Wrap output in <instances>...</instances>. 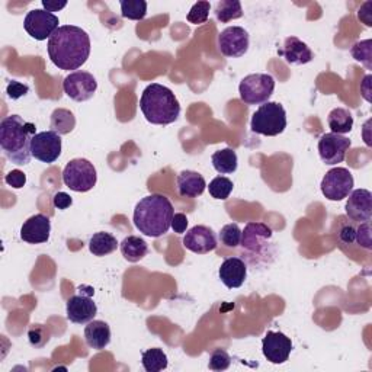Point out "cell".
<instances>
[{"instance_id": "1", "label": "cell", "mask_w": 372, "mask_h": 372, "mask_svg": "<svg viewBox=\"0 0 372 372\" xmlns=\"http://www.w3.org/2000/svg\"><path fill=\"white\" fill-rule=\"evenodd\" d=\"M48 56L61 70L80 69L91 56V38L74 25H63L48 40Z\"/></svg>"}, {"instance_id": "2", "label": "cell", "mask_w": 372, "mask_h": 372, "mask_svg": "<svg viewBox=\"0 0 372 372\" xmlns=\"http://www.w3.org/2000/svg\"><path fill=\"white\" fill-rule=\"evenodd\" d=\"M36 127L25 121L19 115H10L0 122V149L3 155L18 166H25L31 162V143Z\"/></svg>"}, {"instance_id": "3", "label": "cell", "mask_w": 372, "mask_h": 372, "mask_svg": "<svg viewBox=\"0 0 372 372\" xmlns=\"http://www.w3.org/2000/svg\"><path fill=\"white\" fill-rule=\"evenodd\" d=\"M175 215L173 205L160 194H151L141 199L134 210V226L149 237H160L169 232Z\"/></svg>"}, {"instance_id": "4", "label": "cell", "mask_w": 372, "mask_h": 372, "mask_svg": "<svg viewBox=\"0 0 372 372\" xmlns=\"http://www.w3.org/2000/svg\"><path fill=\"white\" fill-rule=\"evenodd\" d=\"M140 109L146 120L155 125H169L181 115V105L169 87L159 83L149 85L140 99Z\"/></svg>"}, {"instance_id": "5", "label": "cell", "mask_w": 372, "mask_h": 372, "mask_svg": "<svg viewBox=\"0 0 372 372\" xmlns=\"http://www.w3.org/2000/svg\"><path fill=\"white\" fill-rule=\"evenodd\" d=\"M252 131L266 137H276L285 131L287 112L278 102H266L253 113L250 121Z\"/></svg>"}, {"instance_id": "6", "label": "cell", "mask_w": 372, "mask_h": 372, "mask_svg": "<svg viewBox=\"0 0 372 372\" xmlns=\"http://www.w3.org/2000/svg\"><path fill=\"white\" fill-rule=\"evenodd\" d=\"M275 91V79L267 73H254L240 82V99L246 105H263Z\"/></svg>"}, {"instance_id": "7", "label": "cell", "mask_w": 372, "mask_h": 372, "mask_svg": "<svg viewBox=\"0 0 372 372\" xmlns=\"http://www.w3.org/2000/svg\"><path fill=\"white\" fill-rule=\"evenodd\" d=\"M98 181V173L94 163L86 159L70 160L63 171V182L74 192H89Z\"/></svg>"}, {"instance_id": "8", "label": "cell", "mask_w": 372, "mask_h": 372, "mask_svg": "<svg viewBox=\"0 0 372 372\" xmlns=\"http://www.w3.org/2000/svg\"><path fill=\"white\" fill-rule=\"evenodd\" d=\"M58 17H56L51 12L44 9H34L30 10L28 15L25 17L23 28L36 41H45L47 38L50 40L60 27H58Z\"/></svg>"}, {"instance_id": "9", "label": "cell", "mask_w": 372, "mask_h": 372, "mask_svg": "<svg viewBox=\"0 0 372 372\" xmlns=\"http://www.w3.org/2000/svg\"><path fill=\"white\" fill-rule=\"evenodd\" d=\"M353 176L344 168L329 171L322 181V192L329 201H342L348 198L353 189Z\"/></svg>"}, {"instance_id": "10", "label": "cell", "mask_w": 372, "mask_h": 372, "mask_svg": "<svg viewBox=\"0 0 372 372\" xmlns=\"http://www.w3.org/2000/svg\"><path fill=\"white\" fill-rule=\"evenodd\" d=\"M64 94L76 102H86L98 91V82L89 72H73L63 82Z\"/></svg>"}, {"instance_id": "11", "label": "cell", "mask_w": 372, "mask_h": 372, "mask_svg": "<svg viewBox=\"0 0 372 372\" xmlns=\"http://www.w3.org/2000/svg\"><path fill=\"white\" fill-rule=\"evenodd\" d=\"M249 32L241 27H228L218 35V48L221 54L230 58L243 57L249 50Z\"/></svg>"}, {"instance_id": "12", "label": "cell", "mask_w": 372, "mask_h": 372, "mask_svg": "<svg viewBox=\"0 0 372 372\" xmlns=\"http://www.w3.org/2000/svg\"><path fill=\"white\" fill-rule=\"evenodd\" d=\"M351 140L343 135L327 133L318 140V155L323 163L329 166L339 164L344 160L346 153L351 149Z\"/></svg>"}, {"instance_id": "13", "label": "cell", "mask_w": 372, "mask_h": 372, "mask_svg": "<svg viewBox=\"0 0 372 372\" xmlns=\"http://www.w3.org/2000/svg\"><path fill=\"white\" fill-rule=\"evenodd\" d=\"M80 294L73 295L67 300L66 305V313L67 318L74 325H86L89 322H92L95 316L98 314V307L96 303L92 300L94 295V288L89 291L87 294L82 292L79 288Z\"/></svg>"}, {"instance_id": "14", "label": "cell", "mask_w": 372, "mask_h": 372, "mask_svg": "<svg viewBox=\"0 0 372 372\" xmlns=\"http://www.w3.org/2000/svg\"><path fill=\"white\" fill-rule=\"evenodd\" d=\"M262 352L269 362L281 365L288 361L292 352V342L282 331L269 330L262 340Z\"/></svg>"}, {"instance_id": "15", "label": "cell", "mask_w": 372, "mask_h": 372, "mask_svg": "<svg viewBox=\"0 0 372 372\" xmlns=\"http://www.w3.org/2000/svg\"><path fill=\"white\" fill-rule=\"evenodd\" d=\"M32 157L43 163H54L61 155V137L54 131H43L34 135L31 143Z\"/></svg>"}, {"instance_id": "16", "label": "cell", "mask_w": 372, "mask_h": 372, "mask_svg": "<svg viewBox=\"0 0 372 372\" xmlns=\"http://www.w3.org/2000/svg\"><path fill=\"white\" fill-rule=\"evenodd\" d=\"M184 246L198 254L210 253L217 249V237L212 228L207 226H195L188 230L184 237Z\"/></svg>"}, {"instance_id": "17", "label": "cell", "mask_w": 372, "mask_h": 372, "mask_svg": "<svg viewBox=\"0 0 372 372\" xmlns=\"http://www.w3.org/2000/svg\"><path fill=\"white\" fill-rule=\"evenodd\" d=\"M346 215L358 223H366L372 217V195L368 189H355L348 195Z\"/></svg>"}, {"instance_id": "18", "label": "cell", "mask_w": 372, "mask_h": 372, "mask_svg": "<svg viewBox=\"0 0 372 372\" xmlns=\"http://www.w3.org/2000/svg\"><path fill=\"white\" fill-rule=\"evenodd\" d=\"M51 221L44 214H35L30 217L21 227V239L30 245H41L50 240Z\"/></svg>"}, {"instance_id": "19", "label": "cell", "mask_w": 372, "mask_h": 372, "mask_svg": "<svg viewBox=\"0 0 372 372\" xmlns=\"http://www.w3.org/2000/svg\"><path fill=\"white\" fill-rule=\"evenodd\" d=\"M272 239V230L263 223H249L241 232L243 249L252 253H262L266 250L267 240Z\"/></svg>"}, {"instance_id": "20", "label": "cell", "mask_w": 372, "mask_h": 372, "mask_svg": "<svg viewBox=\"0 0 372 372\" xmlns=\"http://www.w3.org/2000/svg\"><path fill=\"white\" fill-rule=\"evenodd\" d=\"M218 275L227 288H240L246 281L248 266L240 258H228L218 269Z\"/></svg>"}, {"instance_id": "21", "label": "cell", "mask_w": 372, "mask_h": 372, "mask_svg": "<svg viewBox=\"0 0 372 372\" xmlns=\"http://www.w3.org/2000/svg\"><path fill=\"white\" fill-rule=\"evenodd\" d=\"M279 56L284 57L288 64H295V66H303V64L310 63L314 58L310 47L297 36L287 38L284 47L279 51Z\"/></svg>"}, {"instance_id": "22", "label": "cell", "mask_w": 372, "mask_h": 372, "mask_svg": "<svg viewBox=\"0 0 372 372\" xmlns=\"http://www.w3.org/2000/svg\"><path fill=\"white\" fill-rule=\"evenodd\" d=\"M177 192L184 198H197L204 194L207 182L201 173L194 171H184L177 176Z\"/></svg>"}, {"instance_id": "23", "label": "cell", "mask_w": 372, "mask_h": 372, "mask_svg": "<svg viewBox=\"0 0 372 372\" xmlns=\"http://www.w3.org/2000/svg\"><path fill=\"white\" fill-rule=\"evenodd\" d=\"M85 340L89 348L95 351L105 349L111 343V327L102 320H92L85 327Z\"/></svg>"}, {"instance_id": "24", "label": "cell", "mask_w": 372, "mask_h": 372, "mask_svg": "<svg viewBox=\"0 0 372 372\" xmlns=\"http://www.w3.org/2000/svg\"><path fill=\"white\" fill-rule=\"evenodd\" d=\"M121 253L125 258V261L137 263L141 259H144L149 253V246L144 239L137 237V236H128L122 240L120 245Z\"/></svg>"}, {"instance_id": "25", "label": "cell", "mask_w": 372, "mask_h": 372, "mask_svg": "<svg viewBox=\"0 0 372 372\" xmlns=\"http://www.w3.org/2000/svg\"><path fill=\"white\" fill-rule=\"evenodd\" d=\"M327 124L330 127L331 133L343 135L352 131L353 128V117L352 113L344 108H335L330 111L327 117Z\"/></svg>"}, {"instance_id": "26", "label": "cell", "mask_w": 372, "mask_h": 372, "mask_svg": "<svg viewBox=\"0 0 372 372\" xmlns=\"http://www.w3.org/2000/svg\"><path fill=\"white\" fill-rule=\"evenodd\" d=\"M214 169L221 175H230L237 171L239 159L233 149H223L215 151L211 157Z\"/></svg>"}, {"instance_id": "27", "label": "cell", "mask_w": 372, "mask_h": 372, "mask_svg": "<svg viewBox=\"0 0 372 372\" xmlns=\"http://www.w3.org/2000/svg\"><path fill=\"white\" fill-rule=\"evenodd\" d=\"M118 248V241L111 233L107 232H99L92 236L91 241H89V250L94 256H108L113 253Z\"/></svg>"}, {"instance_id": "28", "label": "cell", "mask_w": 372, "mask_h": 372, "mask_svg": "<svg viewBox=\"0 0 372 372\" xmlns=\"http://www.w3.org/2000/svg\"><path fill=\"white\" fill-rule=\"evenodd\" d=\"M51 131L57 133L58 135L70 134L76 127V118L72 111L57 108L53 113H51Z\"/></svg>"}, {"instance_id": "29", "label": "cell", "mask_w": 372, "mask_h": 372, "mask_svg": "<svg viewBox=\"0 0 372 372\" xmlns=\"http://www.w3.org/2000/svg\"><path fill=\"white\" fill-rule=\"evenodd\" d=\"M141 364L147 372H159L168 368V356L159 348H151L141 355Z\"/></svg>"}, {"instance_id": "30", "label": "cell", "mask_w": 372, "mask_h": 372, "mask_svg": "<svg viewBox=\"0 0 372 372\" xmlns=\"http://www.w3.org/2000/svg\"><path fill=\"white\" fill-rule=\"evenodd\" d=\"M241 17L243 9L239 0H223V2H218L215 5V18L223 23L239 19Z\"/></svg>"}, {"instance_id": "31", "label": "cell", "mask_w": 372, "mask_h": 372, "mask_svg": "<svg viewBox=\"0 0 372 372\" xmlns=\"http://www.w3.org/2000/svg\"><path fill=\"white\" fill-rule=\"evenodd\" d=\"M121 15L131 21H141L147 15V2L144 0H122Z\"/></svg>"}, {"instance_id": "32", "label": "cell", "mask_w": 372, "mask_h": 372, "mask_svg": "<svg viewBox=\"0 0 372 372\" xmlns=\"http://www.w3.org/2000/svg\"><path fill=\"white\" fill-rule=\"evenodd\" d=\"M233 188H234L233 182L230 181L228 177H224V176L214 177L208 185L210 195L214 199H221V201H224L230 197V194L233 192Z\"/></svg>"}, {"instance_id": "33", "label": "cell", "mask_w": 372, "mask_h": 372, "mask_svg": "<svg viewBox=\"0 0 372 372\" xmlns=\"http://www.w3.org/2000/svg\"><path fill=\"white\" fill-rule=\"evenodd\" d=\"M351 54L358 63H361L368 70H372V40H364L353 44Z\"/></svg>"}, {"instance_id": "34", "label": "cell", "mask_w": 372, "mask_h": 372, "mask_svg": "<svg viewBox=\"0 0 372 372\" xmlns=\"http://www.w3.org/2000/svg\"><path fill=\"white\" fill-rule=\"evenodd\" d=\"M220 241L227 248H237L241 243V230L236 223L227 224L220 232Z\"/></svg>"}, {"instance_id": "35", "label": "cell", "mask_w": 372, "mask_h": 372, "mask_svg": "<svg viewBox=\"0 0 372 372\" xmlns=\"http://www.w3.org/2000/svg\"><path fill=\"white\" fill-rule=\"evenodd\" d=\"M210 9H211L210 2H198V3H195L194 6L190 8L189 14H188V17H186L188 22H189V23H194V25L205 23V22L208 21Z\"/></svg>"}, {"instance_id": "36", "label": "cell", "mask_w": 372, "mask_h": 372, "mask_svg": "<svg viewBox=\"0 0 372 372\" xmlns=\"http://www.w3.org/2000/svg\"><path fill=\"white\" fill-rule=\"evenodd\" d=\"M230 364H232V358H230L228 352L224 349H215L210 356L208 368L211 371H226Z\"/></svg>"}, {"instance_id": "37", "label": "cell", "mask_w": 372, "mask_h": 372, "mask_svg": "<svg viewBox=\"0 0 372 372\" xmlns=\"http://www.w3.org/2000/svg\"><path fill=\"white\" fill-rule=\"evenodd\" d=\"M355 241H358L359 246H362L366 250L372 249V240H371V223H361L356 228V237Z\"/></svg>"}, {"instance_id": "38", "label": "cell", "mask_w": 372, "mask_h": 372, "mask_svg": "<svg viewBox=\"0 0 372 372\" xmlns=\"http://www.w3.org/2000/svg\"><path fill=\"white\" fill-rule=\"evenodd\" d=\"M28 336H30V342L32 346H35V348H41V346H44L47 342H48V331L45 327H43L41 325H36L34 326L30 333H28Z\"/></svg>"}, {"instance_id": "39", "label": "cell", "mask_w": 372, "mask_h": 372, "mask_svg": "<svg viewBox=\"0 0 372 372\" xmlns=\"http://www.w3.org/2000/svg\"><path fill=\"white\" fill-rule=\"evenodd\" d=\"M5 182L12 186V188H15V189H21L25 186V184H27V175H25L22 171L19 169H14V171H10L6 176H5Z\"/></svg>"}, {"instance_id": "40", "label": "cell", "mask_w": 372, "mask_h": 372, "mask_svg": "<svg viewBox=\"0 0 372 372\" xmlns=\"http://www.w3.org/2000/svg\"><path fill=\"white\" fill-rule=\"evenodd\" d=\"M28 92H30V87L21 82H17V80H12L6 87L8 96L14 100H17L25 95H28Z\"/></svg>"}, {"instance_id": "41", "label": "cell", "mask_w": 372, "mask_h": 372, "mask_svg": "<svg viewBox=\"0 0 372 372\" xmlns=\"http://www.w3.org/2000/svg\"><path fill=\"white\" fill-rule=\"evenodd\" d=\"M173 232L177 234H184L188 228V217L184 212H177L172 218V226Z\"/></svg>"}, {"instance_id": "42", "label": "cell", "mask_w": 372, "mask_h": 372, "mask_svg": "<svg viewBox=\"0 0 372 372\" xmlns=\"http://www.w3.org/2000/svg\"><path fill=\"white\" fill-rule=\"evenodd\" d=\"M53 204L58 210H67L69 207H72L73 199L69 194H66V192H57L53 198Z\"/></svg>"}, {"instance_id": "43", "label": "cell", "mask_w": 372, "mask_h": 372, "mask_svg": "<svg viewBox=\"0 0 372 372\" xmlns=\"http://www.w3.org/2000/svg\"><path fill=\"white\" fill-rule=\"evenodd\" d=\"M358 19L366 27H372V2H365L358 10Z\"/></svg>"}, {"instance_id": "44", "label": "cell", "mask_w": 372, "mask_h": 372, "mask_svg": "<svg viewBox=\"0 0 372 372\" xmlns=\"http://www.w3.org/2000/svg\"><path fill=\"white\" fill-rule=\"evenodd\" d=\"M339 237L343 243H346V245H351V243L355 241V237H356V228L353 226H344L340 233H339Z\"/></svg>"}, {"instance_id": "45", "label": "cell", "mask_w": 372, "mask_h": 372, "mask_svg": "<svg viewBox=\"0 0 372 372\" xmlns=\"http://www.w3.org/2000/svg\"><path fill=\"white\" fill-rule=\"evenodd\" d=\"M43 6H44V10L47 12H58L61 9H64L67 6V2H53V0H43Z\"/></svg>"}, {"instance_id": "46", "label": "cell", "mask_w": 372, "mask_h": 372, "mask_svg": "<svg viewBox=\"0 0 372 372\" xmlns=\"http://www.w3.org/2000/svg\"><path fill=\"white\" fill-rule=\"evenodd\" d=\"M371 80H372V78L368 74V76H365L364 82H362V85H361L362 96H364L365 100H368V102H371V95H369V94H371Z\"/></svg>"}, {"instance_id": "47", "label": "cell", "mask_w": 372, "mask_h": 372, "mask_svg": "<svg viewBox=\"0 0 372 372\" xmlns=\"http://www.w3.org/2000/svg\"><path fill=\"white\" fill-rule=\"evenodd\" d=\"M369 124H371V121H368L366 124H365V131H364V135H365V143L368 144V146H371V140H369V137H368V127H369Z\"/></svg>"}]
</instances>
